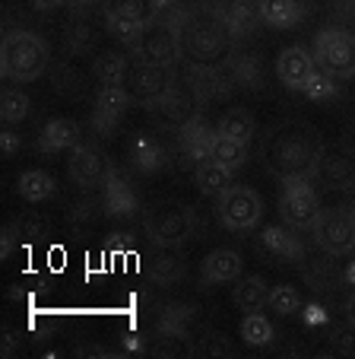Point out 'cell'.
<instances>
[{
    "label": "cell",
    "mask_w": 355,
    "mask_h": 359,
    "mask_svg": "<svg viewBox=\"0 0 355 359\" xmlns=\"http://www.w3.org/2000/svg\"><path fill=\"white\" fill-rule=\"evenodd\" d=\"M184 273H188L184 261H181V258H172V255H159V258H153V261L146 264V277L153 280L155 286L184 283Z\"/></svg>",
    "instance_id": "obj_33"
},
{
    "label": "cell",
    "mask_w": 355,
    "mask_h": 359,
    "mask_svg": "<svg viewBox=\"0 0 355 359\" xmlns=\"http://www.w3.org/2000/svg\"><path fill=\"white\" fill-rule=\"evenodd\" d=\"M267 280L251 273V277H238L235 280V290H232V299L242 312H263L267 309Z\"/></svg>",
    "instance_id": "obj_27"
},
{
    "label": "cell",
    "mask_w": 355,
    "mask_h": 359,
    "mask_svg": "<svg viewBox=\"0 0 355 359\" xmlns=\"http://www.w3.org/2000/svg\"><path fill=\"white\" fill-rule=\"evenodd\" d=\"M216 134H225V137H232V140L251 143L257 134V121L248 109H228L225 115L219 118V124H216Z\"/></svg>",
    "instance_id": "obj_32"
},
{
    "label": "cell",
    "mask_w": 355,
    "mask_h": 359,
    "mask_svg": "<svg viewBox=\"0 0 355 359\" xmlns=\"http://www.w3.org/2000/svg\"><path fill=\"white\" fill-rule=\"evenodd\" d=\"M213 134L216 128H209L203 118H197V121H190L184 130H178V159L190 165L203 163V159H209V147H213Z\"/></svg>",
    "instance_id": "obj_19"
},
{
    "label": "cell",
    "mask_w": 355,
    "mask_h": 359,
    "mask_svg": "<svg viewBox=\"0 0 355 359\" xmlns=\"http://www.w3.org/2000/svg\"><path fill=\"white\" fill-rule=\"evenodd\" d=\"M118 124H121V118L118 115H108V111H92V130L99 137H111L114 130H118Z\"/></svg>",
    "instance_id": "obj_46"
},
{
    "label": "cell",
    "mask_w": 355,
    "mask_h": 359,
    "mask_svg": "<svg viewBox=\"0 0 355 359\" xmlns=\"http://www.w3.org/2000/svg\"><path fill=\"white\" fill-rule=\"evenodd\" d=\"M216 219L225 232H254L263 219V197L248 184H232L216 197Z\"/></svg>",
    "instance_id": "obj_5"
},
{
    "label": "cell",
    "mask_w": 355,
    "mask_h": 359,
    "mask_svg": "<svg viewBox=\"0 0 355 359\" xmlns=\"http://www.w3.org/2000/svg\"><path fill=\"white\" fill-rule=\"evenodd\" d=\"M76 356H80V359H86V356H99V359H108V356H111V353H108L105 350V346H102V344H86V346H76Z\"/></svg>",
    "instance_id": "obj_50"
},
{
    "label": "cell",
    "mask_w": 355,
    "mask_h": 359,
    "mask_svg": "<svg viewBox=\"0 0 355 359\" xmlns=\"http://www.w3.org/2000/svg\"><path fill=\"white\" fill-rule=\"evenodd\" d=\"M127 70H130V61L121 51H99L92 57V76L99 80V86H105V83H124L127 80Z\"/></svg>",
    "instance_id": "obj_31"
},
{
    "label": "cell",
    "mask_w": 355,
    "mask_h": 359,
    "mask_svg": "<svg viewBox=\"0 0 355 359\" xmlns=\"http://www.w3.org/2000/svg\"><path fill=\"white\" fill-rule=\"evenodd\" d=\"M244 271V258L232 248H216L203 258L200 277L207 286H222V283H235Z\"/></svg>",
    "instance_id": "obj_18"
},
{
    "label": "cell",
    "mask_w": 355,
    "mask_h": 359,
    "mask_svg": "<svg viewBox=\"0 0 355 359\" xmlns=\"http://www.w3.org/2000/svg\"><path fill=\"white\" fill-rule=\"evenodd\" d=\"M29 115H32V99L16 86L4 89V95H0V118H4V124H20Z\"/></svg>",
    "instance_id": "obj_36"
},
{
    "label": "cell",
    "mask_w": 355,
    "mask_h": 359,
    "mask_svg": "<svg viewBox=\"0 0 355 359\" xmlns=\"http://www.w3.org/2000/svg\"><path fill=\"white\" fill-rule=\"evenodd\" d=\"M89 4H95V0H74V7H80V10H86Z\"/></svg>",
    "instance_id": "obj_55"
},
{
    "label": "cell",
    "mask_w": 355,
    "mask_h": 359,
    "mask_svg": "<svg viewBox=\"0 0 355 359\" xmlns=\"http://www.w3.org/2000/svg\"><path fill=\"white\" fill-rule=\"evenodd\" d=\"M16 350H20V334H16L13 327H4V340H0V353H4V359L16 356Z\"/></svg>",
    "instance_id": "obj_49"
},
{
    "label": "cell",
    "mask_w": 355,
    "mask_h": 359,
    "mask_svg": "<svg viewBox=\"0 0 355 359\" xmlns=\"http://www.w3.org/2000/svg\"><path fill=\"white\" fill-rule=\"evenodd\" d=\"M317 70V61L305 45H292V48H282L279 57H276V76L282 80L286 89H295L302 93L305 83L311 80V74Z\"/></svg>",
    "instance_id": "obj_15"
},
{
    "label": "cell",
    "mask_w": 355,
    "mask_h": 359,
    "mask_svg": "<svg viewBox=\"0 0 355 359\" xmlns=\"http://www.w3.org/2000/svg\"><path fill=\"white\" fill-rule=\"evenodd\" d=\"M257 13H260V22H267L270 29L288 32L308 16V7L302 0H257Z\"/></svg>",
    "instance_id": "obj_22"
},
{
    "label": "cell",
    "mask_w": 355,
    "mask_h": 359,
    "mask_svg": "<svg viewBox=\"0 0 355 359\" xmlns=\"http://www.w3.org/2000/svg\"><path fill=\"white\" fill-rule=\"evenodd\" d=\"M102 16L114 22H134V26H149L159 20L155 13V0H99Z\"/></svg>",
    "instance_id": "obj_23"
},
{
    "label": "cell",
    "mask_w": 355,
    "mask_h": 359,
    "mask_svg": "<svg viewBox=\"0 0 355 359\" xmlns=\"http://www.w3.org/2000/svg\"><path fill=\"white\" fill-rule=\"evenodd\" d=\"M342 315H346V325L355 327V290L346 296V302H342Z\"/></svg>",
    "instance_id": "obj_52"
},
{
    "label": "cell",
    "mask_w": 355,
    "mask_h": 359,
    "mask_svg": "<svg viewBox=\"0 0 355 359\" xmlns=\"http://www.w3.org/2000/svg\"><path fill=\"white\" fill-rule=\"evenodd\" d=\"M10 226H13V229H16V236H20V242H22V245H32V242H39V238L48 232L45 217H39V213H35V210L20 213V217H16V219H10Z\"/></svg>",
    "instance_id": "obj_40"
},
{
    "label": "cell",
    "mask_w": 355,
    "mask_h": 359,
    "mask_svg": "<svg viewBox=\"0 0 355 359\" xmlns=\"http://www.w3.org/2000/svg\"><path fill=\"white\" fill-rule=\"evenodd\" d=\"M323 149V137L305 118H282L260 137V159L279 182H314Z\"/></svg>",
    "instance_id": "obj_1"
},
{
    "label": "cell",
    "mask_w": 355,
    "mask_h": 359,
    "mask_svg": "<svg viewBox=\"0 0 355 359\" xmlns=\"http://www.w3.org/2000/svg\"><path fill=\"white\" fill-rule=\"evenodd\" d=\"M321 194L308 178H298V182H282L279 191V217L288 229L295 232H311L321 217Z\"/></svg>",
    "instance_id": "obj_8"
},
{
    "label": "cell",
    "mask_w": 355,
    "mask_h": 359,
    "mask_svg": "<svg viewBox=\"0 0 355 359\" xmlns=\"http://www.w3.org/2000/svg\"><path fill=\"white\" fill-rule=\"evenodd\" d=\"M130 105H134V102H130V93L124 83H105V86H99V93H95V109L108 111V115L124 118Z\"/></svg>",
    "instance_id": "obj_35"
},
{
    "label": "cell",
    "mask_w": 355,
    "mask_h": 359,
    "mask_svg": "<svg viewBox=\"0 0 355 359\" xmlns=\"http://www.w3.org/2000/svg\"><path fill=\"white\" fill-rule=\"evenodd\" d=\"M197 321V305L190 302H168L162 309L159 321H155L153 331H165V334H178V337H194L190 334V325Z\"/></svg>",
    "instance_id": "obj_26"
},
{
    "label": "cell",
    "mask_w": 355,
    "mask_h": 359,
    "mask_svg": "<svg viewBox=\"0 0 355 359\" xmlns=\"http://www.w3.org/2000/svg\"><path fill=\"white\" fill-rule=\"evenodd\" d=\"M149 111H153V118H155V124H159V128L184 130L190 121L203 118V102L197 99L190 86H181V83H178V86H174L162 102H155Z\"/></svg>",
    "instance_id": "obj_11"
},
{
    "label": "cell",
    "mask_w": 355,
    "mask_h": 359,
    "mask_svg": "<svg viewBox=\"0 0 355 359\" xmlns=\"http://www.w3.org/2000/svg\"><path fill=\"white\" fill-rule=\"evenodd\" d=\"M232 175H235V172L228 169V165L216 163V159H203V163L194 165V182H197V191H200L203 197L225 194V191L235 184Z\"/></svg>",
    "instance_id": "obj_25"
},
{
    "label": "cell",
    "mask_w": 355,
    "mask_h": 359,
    "mask_svg": "<svg viewBox=\"0 0 355 359\" xmlns=\"http://www.w3.org/2000/svg\"><path fill=\"white\" fill-rule=\"evenodd\" d=\"M149 356H190V340L178 337V334L153 331V340L146 344Z\"/></svg>",
    "instance_id": "obj_39"
},
{
    "label": "cell",
    "mask_w": 355,
    "mask_h": 359,
    "mask_svg": "<svg viewBox=\"0 0 355 359\" xmlns=\"http://www.w3.org/2000/svg\"><path fill=\"white\" fill-rule=\"evenodd\" d=\"M209 16L232 35V41L235 39H248V35L254 32L257 20H260V13H257V0H213V4H209Z\"/></svg>",
    "instance_id": "obj_14"
},
{
    "label": "cell",
    "mask_w": 355,
    "mask_h": 359,
    "mask_svg": "<svg viewBox=\"0 0 355 359\" xmlns=\"http://www.w3.org/2000/svg\"><path fill=\"white\" fill-rule=\"evenodd\" d=\"M190 356H207V359H216V356H235V346L225 334L219 331H207V334H197L190 340Z\"/></svg>",
    "instance_id": "obj_38"
},
{
    "label": "cell",
    "mask_w": 355,
    "mask_h": 359,
    "mask_svg": "<svg viewBox=\"0 0 355 359\" xmlns=\"http://www.w3.org/2000/svg\"><path fill=\"white\" fill-rule=\"evenodd\" d=\"M267 309H273V312L282 315V318H292V315H298V309H302V292L295 290L292 283H276V286H270V292H267Z\"/></svg>",
    "instance_id": "obj_37"
},
{
    "label": "cell",
    "mask_w": 355,
    "mask_h": 359,
    "mask_svg": "<svg viewBox=\"0 0 355 359\" xmlns=\"http://www.w3.org/2000/svg\"><path fill=\"white\" fill-rule=\"evenodd\" d=\"M29 4H32V10H39V13H51V10L67 7V0H29Z\"/></svg>",
    "instance_id": "obj_51"
},
{
    "label": "cell",
    "mask_w": 355,
    "mask_h": 359,
    "mask_svg": "<svg viewBox=\"0 0 355 359\" xmlns=\"http://www.w3.org/2000/svg\"><path fill=\"white\" fill-rule=\"evenodd\" d=\"M20 236H16V229H13V226H4V236H0V258H4V261H10V258H13V251L16 248H20Z\"/></svg>",
    "instance_id": "obj_48"
},
{
    "label": "cell",
    "mask_w": 355,
    "mask_h": 359,
    "mask_svg": "<svg viewBox=\"0 0 355 359\" xmlns=\"http://www.w3.org/2000/svg\"><path fill=\"white\" fill-rule=\"evenodd\" d=\"M105 26H108V32H111L114 39L124 41L127 48H134V45H137V39H140V32H143V26H134V22H114V20H105Z\"/></svg>",
    "instance_id": "obj_44"
},
{
    "label": "cell",
    "mask_w": 355,
    "mask_h": 359,
    "mask_svg": "<svg viewBox=\"0 0 355 359\" xmlns=\"http://www.w3.org/2000/svg\"><path fill=\"white\" fill-rule=\"evenodd\" d=\"M130 55L137 61L146 64H159V67H178L181 61V32H178V22L172 20H153L149 26H143L137 45L130 48Z\"/></svg>",
    "instance_id": "obj_6"
},
{
    "label": "cell",
    "mask_w": 355,
    "mask_h": 359,
    "mask_svg": "<svg viewBox=\"0 0 355 359\" xmlns=\"http://www.w3.org/2000/svg\"><path fill=\"white\" fill-rule=\"evenodd\" d=\"M16 191H20V197L26 203H45L57 194V182H54V175H48L45 169H29L20 175Z\"/></svg>",
    "instance_id": "obj_28"
},
{
    "label": "cell",
    "mask_w": 355,
    "mask_h": 359,
    "mask_svg": "<svg viewBox=\"0 0 355 359\" xmlns=\"http://www.w3.org/2000/svg\"><path fill=\"white\" fill-rule=\"evenodd\" d=\"M143 232L155 248H181L197 236V213L181 201L155 203L143 217Z\"/></svg>",
    "instance_id": "obj_4"
},
{
    "label": "cell",
    "mask_w": 355,
    "mask_h": 359,
    "mask_svg": "<svg viewBox=\"0 0 355 359\" xmlns=\"http://www.w3.org/2000/svg\"><path fill=\"white\" fill-rule=\"evenodd\" d=\"M260 248L270 255L276 264H302L305 261V242L295 232H286L282 226H267L260 232Z\"/></svg>",
    "instance_id": "obj_16"
},
{
    "label": "cell",
    "mask_w": 355,
    "mask_h": 359,
    "mask_svg": "<svg viewBox=\"0 0 355 359\" xmlns=\"http://www.w3.org/2000/svg\"><path fill=\"white\" fill-rule=\"evenodd\" d=\"M235 89H260L263 86V64L257 55H232L225 61Z\"/></svg>",
    "instance_id": "obj_29"
},
{
    "label": "cell",
    "mask_w": 355,
    "mask_h": 359,
    "mask_svg": "<svg viewBox=\"0 0 355 359\" xmlns=\"http://www.w3.org/2000/svg\"><path fill=\"white\" fill-rule=\"evenodd\" d=\"M314 245L323 255L346 258L355 251V210L349 207H323L314 223Z\"/></svg>",
    "instance_id": "obj_10"
},
{
    "label": "cell",
    "mask_w": 355,
    "mask_h": 359,
    "mask_svg": "<svg viewBox=\"0 0 355 359\" xmlns=\"http://www.w3.org/2000/svg\"><path fill=\"white\" fill-rule=\"evenodd\" d=\"M124 86H127L134 105L153 109L155 102H162L174 86H178V74H174V67H159V64H146V61L130 57V70H127Z\"/></svg>",
    "instance_id": "obj_9"
},
{
    "label": "cell",
    "mask_w": 355,
    "mask_h": 359,
    "mask_svg": "<svg viewBox=\"0 0 355 359\" xmlns=\"http://www.w3.org/2000/svg\"><path fill=\"white\" fill-rule=\"evenodd\" d=\"M330 344H333V353H340V356H355V327H330Z\"/></svg>",
    "instance_id": "obj_43"
},
{
    "label": "cell",
    "mask_w": 355,
    "mask_h": 359,
    "mask_svg": "<svg viewBox=\"0 0 355 359\" xmlns=\"http://www.w3.org/2000/svg\"><path fill=\"white\" fill-rule=\"evenodd\" d=\"M51 48L39 32L29 29H10L0 45V74L10 83H32L48 70Z\"/></svg>",
    "instance_id": "obj_3"
},
{
    "label": "cell",
    "mask_w": 355,
    "mask_h": 359,
    "mask_svg": "<svg viewBox=\"0 0 355 359\" xmlns=\"http://www.w3.org/2000/svg\"><path fill=\"white\" fill-rule=\"evenodd\" d=\"M102 191H105V197H102V210H105V217H111V219H127V217H134L137 207H140L134 188H130L114 169L108 172V182H105Z\"/></svg>",
    "instance_id": "obj_20"
},
{
    "label": "cell",
    "mask_w": 355,
    "mask_h": 359,
    "mask_svg": "<svg viewBox=\"0 0 355 359\" xmlns=\"http://www.w3.org/2000/svg\"><path fill=\"white\" fill-rule=\"evenodd\" d=\"M314 178L327 191H355V147L340 143L333 149H323Z\"/></svg>",
    "instance_id": "obj_13"
},
{
    "label": "cell",
    "mask_w": 355,
    "mask_h": 359,
    "mask_svg": "<svg viewBox=\"0 0 355 359\" xmlns=\"http://www.w3.org/2000/svg\"><path fill=\"white\" fill-rule=\"evenodd\" d=\"M95 45V35L89 26H70L67 29V41H64V48H67V55H83V51H89V48Z\"/></svg>",
    "instance_id": "obj_42"
},
{
    "label": "cell",
    "mask_w": 355,
    "mask_h": 359,
    "mask_svg": "<svg viewBox=\"0 0 355 359\" xmlns=\"http://www.w3.org/2000/svg\"><path fill=\"white\" fill-rule=\"evenodd\" d=\"M298 271H302L305 283H308L314 292H336L340 286H346V277H342V271L336 267L333 255L302 261V264H298Z\"/></svg>",
    "instance_id": "obj_21"
},
{
    "label": "cell",
    "mask_w": 355,
    "mask_h": 359,
    "mask_svg": "<svg viewBox=\"0 0 355 359\" xmlns=\"http://www.w3.org/2000/svg\"><path fill=\"white\" fill-rule=\"evenodd\" d=\"M168 163H172L168 149L162 143H155L153 137H137L130 143V169H137L140 175H153V172L165 169Z\"/></svg>",
    "instance_id": "obj_24"
},
{
    "label": "cell",
    "mask_w": 355,
    "mask_h": 359,
    "mask_svg": "<svg viewBox=\"0 0 355 359\" xmlns=\"http://www.w3.org/2000/svg\"><path fill=\"white\" fill-rule=\"evenodd\" d=\"M317 67L333 80H352L355 76V35L346 29H321L311 48Z\"/></svg>",
    "instance_id": "obj_7"
},
{
    "label": "cell",
    "mask_w": 355,
    "mask_h": 359,
    "mask_svg": "<svg viewBox=\"0 0 355 359\" xmlns=\"http://www.w3.org/2000/svg\"><path fill=\"white\" fill-rule=\"evenodd\" d=\"M209 159H216V163L228 165L232 172H238V169H244V165H248L251 153H248V143L232 140V137H225V134H213Z\"/></svg>",
    "instance_id": "obj_30"
},
{
    "label": "cell",
    "mask_w": 355,
    "mask_h": 359,
    "mask_svg": "<svg viewBox=\"0 0 355 359\" xmlns=\"http://www.w3.org/2000/svg\"><path fill=\"white\" fill-rule=\"evenodd\" d=\"M242 340L248 346H273L276 327L263 312H244L242 321Z\"/></svg>",
    "instance_id": "obj_34"
},
{
    "label": "cell",
    "mask_w": 355,
    "mask_h": 359,
    "mask_svg": "<svg viewBox=\"0 0 355 359\" xmlns=\"http://www.w3.org/2000/svg\"><path fill=\"white\" fill-rule=\"evenodd\" d=\"M342 277H346V283H349V286H355V264H352V267H349V271H346V273H342Z\"/></svg>",
    "instance_id": "obj_54"
},
{
    "label": "cell",
    "mask_w": 355,
    "mask_h": 359,
    "mask_svg": "<svg viewBox=\"0 0 355 359\" xmlns=\"http://www.w3.org/2000/svg\"><path fill=\"white\" fill-rule=\"evenodd\" d=\"M305 95H308L311 102H330V99H336V95H340V86H336L333 83V76H327L321 70V74H311V80L305 83V89H302Z\"/></svg>",
    "instance_id": "obj_41"
},
{
    "label": "cell",
    "mask_w": 355,
    "mask_h": 359,
    "mask_svg": "<svg viewBox=\"0 0 355 359\" xmlns=\"http://www.w3.org/2000/svg\"><path fill=\"white\" fill-rule=\"evenodd\" d=\"M99 213H105L99 207V203L95 201H80V203H74V207H70V223H89V219H95L99 217Z\"/></svg>",
    "instance_id": "obj_45"
},
{
    "label": "cell",
    "mask_w": 355,
    "mask_h": 359,
    "mask_svg": "<svg viewBox=\"0 0 355 359\" xmlns=\"http://www.w3.org/2000/svg\"><path fill=\"white\" fill-rule=\"evenodd\" d=\"M20 149H22V137L16 130H4L0 134V153H4V159H16Z\"/></svg>",
    "instance_id": "obj_47"
},
{
    "label": "cell",
    "mask_w": 355,
    "mask_h": 359,
    "mask_svg": "<svg viewBox=\"0 0 355 359\" xmlns=\"http://www.w3.org/2000/svg\"><path fill=\"white\" fill-rule=\"evenodd\" d=\"M83 143V130L74 118H54L39 130V153L51 156V153H70L74 147Z\"/></svg>",
    "instance_id": "obj_17"
},
{
    "label": "cell",
    "mask_w": 355,
    "mask_h": 359,
    "mask_svg": "<svg viewBox=\"0 0 355 359\" xmlns=\"http://www.w3.org/2000/svg\"><path fill=\"white\" fill-rule=\"evenodd\" d=\"M108 172H111V163H108V159L99 153V147H92V143H80V147L70 149L67 175H70V182H74L80 191L105 188Z\"/></svg>",
    "instance_id": "obj_12"
},
{
    "label": "cell",
    "mask_w": 355,
    "mask_h": 359,
    "mask_svg": "<svg viewBox=\"0 0 355 359\" xmlns=\"http://www.w3.org/2000/svg\"><path fill=\"white\" fill-rule=\"evenodd\" d=\"M178 32H181V55L188 67H222L232 57V35L203 10V13H190L184 10L178 20Z\"/></svg>",
    "instance_id": "obj_2"
},
{
    "label": "cell",
    "mask_w": 355,
    "mask_h": 359,
    "mask_svg": "<svg viewBox=\"0 0 355 359\" xmlns=\"http://www.w3.org/2000/svg\"><path fill=\"white\" fill-rule=\"evenodd\" d=\"M336 10H342V13H352V10H355V0H336Z\"/></svg>",
    "instance_id": "obj_53"
}]
</instances>
